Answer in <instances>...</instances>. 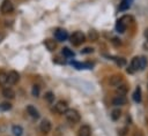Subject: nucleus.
<instances>
[{
    "label": "nucleus",
    "mask_w": 148,
    "mask_h": 136,
    "mask_svg": "<svg viewBox=\"0 0 148 136\" xmlns=\"http://www.w3.org/2000/svg\"><path fill=\"white\" fill-rule=\"evenodd\" d=\"M64 114H65L66 120H67L68 122H71V123H76V122H79L80 119H81L80 113H79L76 109H74V108H68Z\"/></svg>",
    "instance_id": "1"
},
{
    "label": "nucleus",
    "mask_w": 148,
    "mask_h": 136,
    "mask_svg": "<svg viewBox=\"0 0 148 136\" xmlns=\"http://www.w3.org/2000/svg\"><path fill=\"white\" fill-rule=\"evenodd\" d=\"M69 39H71V43H72L73 45L79 46V45H81V44L86 40V36H84V33L81 32V31H75V32L71 36Z\"/></svg>",
    "instance_id": "2"
},
{
    "label": "nucleus",
    "mask_w": 148,
    "mask_h": 136,
    "mask_svg": "<svg viewBox=\"0 0 148 136\" xmlns=\"http://www.w3.org/2000/svg\"><path fill=\"white\" fill-rule=\"evenodd\" d=\"M14 9V6L10 0H3L1 6H0V12L2 14H8V13H12Z\"/></svg>",
    "instance_id": "3"
},
{
    "label": "nucleus",
    "mask_w": 148,
    "mask_h": 136,
    "mask_svg": "<svg viewBox=\"0 0 148 136\" xmlns=\"http://www.w3.org/2000/svg\"><path fill=\"white\" fill-rule=\"evenodd\" d=\"M54 109H56L57 113L64 114V113L68 109V104H67V101H65V100H59V101H57V104L54 105Z\"/></svg>",
    "instance_id": "4"
},
{
    "label": "nucleus",
    "mask_w": 148,
    "mask_h": 136,
    "mask_svg": "<svg viewBox=\"0 0 148 136\" xmlns=\"http://www.w3.org/2000/svg\"><path fill=\"white\" fill-rule=\"evenodd\" d=\"M20 81V75L17 71L15 70H12L7 74V83L9 84H16L17 82Z\"/></svg>",
    "instance_id": "5"
},
{
    "label": "nucleus",
    "mask_w": 148,
    "mask_h": 136,
    "mask_svg": "<svg viewBox=\"0 0 148 136\" xmlns=\"http://www.w3.org/2000/svg\"><path fill=\"white\" fill-rule=\"evenodd\" d=\"M39 129H40L42 133L47 134V133L51 131V129H52V124H51V122H50L47 119H44V120H42V122L39 123Z\"/></svg>",
    "instance_id": "6"
},
{
    "label": "nucleus",
    "mask_w": 148,
    "mask_h": 136,
    "mask_svg": "<svg viewBox=\"0 0 148 136\" xmlns=\"http://www.w3.org/2000/svg\"><path fill=\"white\" fill-rule=\"evenodd\" d=\"M138 69H140V58H139V56H135V58L132 59L130 69H127V71L133 73V71H135V70H138Z\"/></svg>",
    "instance_id": "7"
},
{
    "label": "nucleus",
    "mask_w": 148,
    "mask_h": 136,
    "mask_svg": "<svg viewBox=\"0 0 148 136\" xmlns=\"http://www.w3.org/2000/svg\"><path fill=\"white\" fill-rule=\"evenodd\" d=\"M123 82V77L121 75H112L109 80V84L112 86H118L120 83Z\"/></svg>",
    "instance_id": "8"
},
{
    "label": "nucleus",
    "mask_w": 148,
    "mask_h": 136,
    "mask_svg": "<svg viewBox=\"0 0 148 136\" xmlns=\"http://www.w3.org/2000/svg\"><path fill=\"white\" fill-rule=\"evenodd\" d=\"M54 36H56V38H57L59 41H64V40H66V39L68 38L67 31H65V30H62V29L57 30L56 33H54Z\"/></svg>",
    "instance_id": "9"
},
{
    "label": "nucleus",
    "mask_w": 148,
    "mask_h": 136,
    "mask_svg": "<svg viewBox=\"0 0 148 136\" xmlns=\"http://www.w3.org/2000/svg\"><path fill=\"white\" fill-rule=\"evenodd\" d=\"M90 135H91V128L87 124H83L77 131V136H90Z\"/></svg>",
    "instance_id": "10"
},
{
    "label": "nucleus",
    "mask_w": 148,
    "mask_h": 136,
    "mask_svg": "<svg viewBox=\"0 0 148 136\" xmlns=\"http://www.w3.org/2000/svg\"><path fill=\"white\" fill-rule=\"evenodd\" d=\"M126 104V98L124 96H116L113 99H112V105L114 106H121V105H125Z\"/></svg>",
    "instance_id": "11"
},
{
    "label": "nucleus",
    "mask_w": 148,
    "mask_h": 136,
    "mask_svg": "<svg viewBox=\"0 0 148 136\" xmlns=\"http://www.w3.org/2000/svg\"><path fill=\"white\" fill-rule=\"evenodd\" d=\"M27 112H28V114H29L31 118H34V119H38V118H39L38 111H37L36 107L32 106V105H28V106H27Z\"/></svg>",
    "instance_id": "12"
},
{
    "label": "nucleus",
    "mask_w": 148,
    "mask_h": 136,
    "mask_svg": "<svg viewBox=\"0 0 148 136\" xmlns=\"http://www.w3.org/2000/svg\"><path fill=\"white\" fill-rule=\"evenodd\" d=\"M2 96L7 99H13V98H15V91L12 88H5L2 90Z\"/></svg>",
    "instance_id": "13"
},
{
    "label": "nucleus",
    "mask_w": 148,
    "mask_h": 136,
    "mask_svg": "<svg viewBox=\"0 0 148 136\" xmlns=\"http://www.w3.org/2000/svg\"><path fill=\"white\" fill-rule=\"evenodd\" d=\"M44 45H45V47H46L49 51H54L56 47H57V43H56V40H53V39H45V40H44Z\"/></svg>",
    "instance_id": "14"
},
{
    "label": "nucleus",
    "mask_w": 148,
    "mask_h": 136,
    "mask_svg": "<svg viewBox=\"0 0 148 136\" xmlns=\"http://www.w3.org/2000/svg\"><path fill=\"white\" fill-rule=\"evenodd\" d=\"M127 91H128V86L126 85V84H119L118 86H117V89H116V92H117V95H119V96H125L126 93H127Z\"/></svg>",
    "instance_id": "15"
},
{
    "label": "nucleus",
    "mask_w": 148,
    "mask_h": 136,
    "mask_svg": "<svg viewBox=\"0 0 148 136\" xmlns=\"http://www.w3.org/2000/svg\"><path fill=\"white\" fill-rule=\"evenodd\" d=\"M133 99H134V101H136V103H140V101H141V89H140V88H136V89H135V91H134V93H133Z\"/></svg>",
    "instance_id": "16"
},
{
    "label": "nucleus",
    "mask_w": 148,
    "mask_h": 136,
    "mask_svg": "<svg viewBox=\"0 0 148 136\" xmlns=\"http://www.w3.org/2000/svg\"><path fill=\"white\" fill-rule=\"evenodd\" d=\"M88 38H89V40H91V41H96V40L98 39V33H97V31L90 30V31L88 32Z\"/></svg>",
    "instance_id": "17"
},
{
    "label": "nucleus",
    "mask_w": 148,
    "mask_h": 136,
    "mask_svg": "<svg viewBox=\"0 0 148 136\" xmlns=\"http://www.w3.org/2000/svg\"><path fill=\"white\" fill-rule=\"evenodd\" d=\"M120 115H121V111H120L119 108H116V109H113V111L111 112V119H112L113 121L118 120V119L120 118Z\"/></svg>",
    "instance_id": "18"
},
{
    "label": "nucleus",
    "mask_w": 148,
    "mask_h": 136,
    "mask_svg": "<svg viewBox=\"0 0 148 136\" xmlns=\"http://www.w3.org/2000/svg\"><path fill=\"white\" fill-rule=\"evenodd\" d=\"M125 29H126V25H125L120 20H118L117 23H116V30H117L118 32H124Z\"/></svg>",
    "instance_id": "19"
},
{
    "label": "nucleus",
    "mask_w": 148,
    "mask_h": 136,
    "mask_svg": "<svg viewBox=\"0 0 148 136\" xmlns=\"http://www.w3.org/2000/svg\"><path fill=\"white\" fill-rule=\"evenodd\" d=\"M12 131L14 133L15 136H21L22 133H23V129H22L21 126H13L12 127Z\"/></svg>",
    "instance_id": "20"
},
{
    "label": "nucleus",
    "mask_w": 148,
    "mask_h": 136,
    "mask_svg": "<svg viewBox=\"0 0 148 136\" xmlns=\"http://www.w3.org/2000/svg\"><path fill=\"white\" fill-rule=\"evenodd\" d=\"M44 98H45V100H46L47 103H50V104L54 101V95H53V92H51V91H47V92L45 93Z\"/></svg>",
    "instance_id": "21"
},
{
    "label": "nucleus",
    "mask_w": 148,
    "mask_h": 136,
    "mask_svg": "<svg viewBox=\"0 0 148 136\" xmlns=\"http://www.w3.org/2000/svg\"><path fill=\"white\" fill-rule=\"evenodd\" d=\"M7 84V74L5 71H0V85Z\"/></svg>",
    "instance_id": "22"
},
{
    "label": "nucleus",
    "mask_w": 148,
    "mask_h": 136,
    "mask_svg": "<svg viewBox=\"0 0 148 136\" xmlns=\"http://www.w3.org/2000/svg\"><path fill=\"white\" fill-rule=\"evenodd\" d=\"M39 92H40V88H39V85L35 84V85L32 86V90H31L32 96H34V97H38V96H39Z\"/></svg>",
    "instance_id": "23"
},
{
    "label": "nucleus",
    "mask_w": 148,
    "mask_h": 136,
    "mask_svg": "<svg viewBox=\"0 0 148 136\" xmlns=\"http://www.w3.org/2000/svg\"><path fill=\"white\" fill-rule=\"evenodd\" d=\"M12 108V104L10 103H1L0 104V109L1 111H8Z\"/></svg>",
    "instance_id": "24"
},
{
    "label": "nucleus",
    "mask_w": 148,
    "mask_h": 136,
    "mask_svg": "<svg viewBox=\"0 0 148 136\" xmlns=\"http://www.w3.org/2000/svg\"><path fill=\"white\" fill-rule=\"evenodd\" d=\"M62 54L66 55V56H73V55H74L73 51H71L68 47H64V48H62Z\"/></svg>",
    "instance_id": "25"
},
{
    "label": "nucleus",
    "mask_w": 148,
    "mask_h": 136,
    "mask_svg": "<svg viewBox=\"0 0 148 136\" xmlns=\"http://www.w3.org/2000/svg\"><path fill=\"white\" fill-rule=\"evenodd\" d=\"M113 60L116 61V63H117L119 67H121V66H125V65H126V61H125V59H123V58H114Z\"/></svg>",
    "instance_id": "26"
},
{
    "label": "nucleus",
    "mask_w": 148,
    "mask_h": 136,
    "mask_svg": "<svg viewBox=\"0 0 148 136\" xmlns=\"http://www.w3.org/2000/svg\"><path fill=\"white\" fill-rule=\"evenodd\" d=\"M146 66H147V59H146L145 56H141V58H140V70L145 69Z\"/></svg>",
    "instance_id": "27"
},
{
    "label": "nucleus",
    "mask_w": 148,
    "mask_h": 136,
    "mask_svg": "<svg viewBox=\"0 0 148 136\" xmlns=\"http://www.w3.org/2000/svg\"><path fill=\"white\" fill-rule=\"evenodd\" d=\"M127 133H128V128L127 127H121V128L118 129V135L119 136H125Z\"/></svg>",
    "instance_id": "28"
},
{
    "label": "nucleus",
    "mask_w": 148,
    "mask_h": 136,
    "mask_svg": "<svg viewBox=\"0 0 148 136\" xmlns=\"http://www.w3.org/2000/svg\"><path fill=\"white\" fill-rule=\"evenodd\" d=\"M94 51V48H91V47H86L84 50H82V53H91Z\"/></svg>",
    "instance_id": "29"
},
{
    "label": "nucleus",
    "mask_w": 148,
    "mask_h": 136,
    "mask_svg": "<svg viewBox=\"0 0 148 136\" xmlns=\"http://www.w3.org/2000/svg\"><path fill=\"white\" fill-rule=\"evenodd\" d=\"M112 43H113V44H116V45H120V39H117V38H113V40H112Z\"/></svg>",
    "instance_id": "30"
},
{
    "label": "nucleus",
    "mask_w": 148,
    "mask_h": 136,
    "mask_svg": "<svg viewBox=\"0 0 148 136\" xmlns=\"http://www.w3.org/2000/svg\"><path fill=\"white\" fill-rule=\"evenodd\" d=\"M134 136H142V135H141V133H140V131H135Z\"/></svg>",
    "instance_id": "31"
},
{
    "label": "nucleus",
    "mask_w": 148,
    "mask_h": 136,
    "mask_svg": "<svg viewBox=\"0 0 148 136\" xmlns=\"http://www.w3.org/2000/svg\"><path fill=\"white\" fill-rule=\"evenodd\" d=\"M145 36H146V38H147V40H148V29L146 30V32H145Z\"/></svg>",
    "instance_id": "32"
}]
</instances>
